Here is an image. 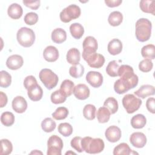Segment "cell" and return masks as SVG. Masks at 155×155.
<instances>
[{
  "label": "cell",
  "instance_id": "26",
  "mask_svg": "<svg viewBox=\"0 0 155 155\" xmlns=\"http://www.w3.org/2000/svg\"><path fill=\"white\" fill-rule=\"evenodd\" d=\"M74 87V84L73 81L69 79H65L62 82L59 90L67 97L73 93Z\"/></svg>",
  "mask_w": 155,
  "mask_h": 155
},
{
  "label": "cell",
  "instance_id": "37",
  "mask_svg": "<svg viewBox=\"0 0 155 155\" xmlns=\"http://www.w3.org/2000/svg\"><path fill=\"white\" fill-rule=\"evenodd\" d=\"M84 73V67L82 65L79 64L76 65H73L70 67V75L74 78H81Z\"/></svg>",
  "mask_w": 155,
  "mask_h": 155
},
{
  "label": "cell",
  "instance_id": "51",
  "mask_svg": "<svg viewBox=\"0 0 155 155\" xmlns=\"http://www.w3.org/2000/svg\"><path fill=\"white\" fill-rule=\"evenodd\" d=\"M7 96L5 93L0 91V106L1 108L4 107L7 104Z\"/></svg>",
  "mask_w": 155,
  "mask_h": 155
},
{
  "label": "cell",
  "instance_id": "6",
  "mask_svg": "<svg viewBox=\"0 0 155 155\" xmlns=\"http://www.w3.org/2000/svg\"><path fill=\"white\" fill-rule=\"evenodd\" d=\"M81 13L80 7L75 4H71L64 8L60 13V19L62 22L68 23L73 19L78 18Z\"/></svg>",
  "mask_w": 155,
  "mask_h": 155
},
{
  "label": "cell",
  "instance_id": "31",
  "mask_svg": "<svg viewBox=\"0 0 155 155\" xmlns=\"http://www.w3.org/2000/svg\"><path fill=\"white\" fill-rule=\"evenodd\" d=\"M131 153V150L126 143H120L117 145L113 150L114 155H129Z\"/></svg>",
  "mask_w": 155,
  "mask_h": 155
},
{
  "label": "cell",
  "instance_id": "13",
  "mask_svg": "<svg viewBox=\"0 0 155 155\" xmlns=\"http://www.w3.org/2000/svg\"><path fill=\"white\" fill-rule=\"evenodd\" d=\"M130 142L133 147L141 148L145 145L147 143V137L143 133L135 132L130 136Z\"/></svg>",
  "mask_w": 155,
  "mask_h": 155
},
{
  "label": "cell",
  "instance_id": "32",
  "mask_svg": "<svg viewBox=\"0 0 155 155\" xmlns=\"http://www.w3.org/2000/svg\"><path fill=\"white\" fill-rule=\"evenodd\" d=\"M96 107L92 104H87L83 109V115L87 120H93L96 116Z\"/></svg>",
  "mask_w": 155,
  "mask_h": 155
},
{
  "label": "cell",
  "instance_id": "36",
  "mask_svg": "<svg viewBox=\"0 0 155 155\" xmlns=\"http://www.w3.org/2000/svg\"><path fill=\"white\" fill-rule=\"evenodd\" d=\"M114 90L116 93L121 94L127 92L129 90H130V88L127 83L124 82L120 79H119L114 82Z\"/></svg>",
  "mask_w": 155,
  "mask_h": 155
},
{
  "label": "cell",
  "instance_id": "8",
  "mask_svg": "<svg viewBox=\"0 0 155 155\" xmlns=\"http://www.w3.org/2000/svg\"><path fill=\"white\" fill-rule=\"evenodd\" d=\"M63 141L57 135L50 136L47 141L48 155H61V150L63 148Z\"/></svg>",
  "mask_w": 155,
  "mask_h": 155
},
{
  "label": "cell",
  "instance_id": "44",
  "mask_svg": "<svg viewBox=\"0 0 155 155\" xmlns=\"http://www.w3.org/2000/svg\"><path fill=\"white\" fill-rule=\"evenodd\" d=\"M153 64L151 59H145L141 61L139 64V68L142 72H148L151 71L153 68Z\"/></svg>",
  "mask_w": 155,
  "mask_h": 155
},
{
  "label": "cell",
  "instance_id": "46",
  "mask_svg": "<svg viewBox=\"0 0 155 155\" xmlns=\"http://www.w3.org/2000/svg\"><path fill=\"white\" fill-rule=\"evenodd\" d=\"M82 137L80 136H76L73 138L71 140L70 144L72 148H73L74 150H76L78 152L81 153L83 151L82 145H81V140H82Z\"/></svg>",
  "mask_w": 155,
  "mask_h": 155
},
{
  "label": "cell",
  "instance_id": "28",
  "mask_svg": "<svg viewBox=\"0 0 155 155\" xmlns=\"http://www.w3.org/2000/svg\"><path fill=\"white\" fill-rule=\"evenodd\" d=\"M70 31L74 38L79 39L83 36L84 33V28L81 24L75 22L70 25Z\"/></svg>",
  "mask_w": 155,
  "mask_h": 155
},
{
  "label": "cell",
  "instance_id": "10",
  "mask_svg": "<svg viewBox=\"0 0 155 155\" xmlns=\"http://www.w3.org/2000/svg\"><path fill=\"white\" fill-rule=\"evenodd\" d=\"M82 45V57L96 53L98 47L97 40L94 37L91 36H87L85 38V39L83 41Z\"/></svg>",
  "mask_w": 155,
  "mask_h": 155
},
{
  "label": "cell",
  "instance_id": "40",
  "mask_svg": "<svg viewBox=\"0 0 155 155\" xmlns=\"http://www.w3.org/2000/svg\"><path fill=\"white\" fill-rule=\"evenodd\" d=\"M58 131L63 136L68 137V136H70L72 134L73 127L70 124H68L67 122L61 123L58 126Z\"/></svg>",
  "mask_w": 155,
  "mask_h": 155
},
{
  "label": "cell",
  "instance_id": "47",
  "mask_svg": "<svg viewBox=\"0 0 155 155\" xmlns=\"http://www.w3.org/2000/svg\"><path fill=\"white\" fill-rule=\"evenodd\" d=\"M37 81L36 78L33 76H27L24 81V86L26 90H28L29 87H30L31 85L37 84Z\"/></svg>",
  "mask_w": 155,
  "mask_h": 155
},
{
  "label": "cell",
  "instance_id": "17",
  "mask_svg": "<svg viewBox=\"0 0 155 155\" xmlns=\"http://www.w3.org/2000/svg\"><path fill=\"white\" fill-rule=\"evenodd\" d=\"M27 94L31 101H38L42 97L43 90L41 86L37 83L28 88L27 90Z\"/></svg>",
  "mask_w": 155,
  "mask_h": 155
},
{
  "label": "cell",
  "instance_id": "45",
  "mask_svg": "<svg viewBox=\"0 0 155 155\" xmlns=\"http://www.w3.org/2000/svg\"><path fill=\"white\" fill-rule=\"evenodd\" d=\"M24 22L26 24L32 25L35 24L38 21V15L34 12L27 13L24 16Z\"/></svg>",
  "mask_w": 155,
  "mask_h": 155
},
{
  "label": "cell",
  "instance_id": "42",
  "mask_svg": "<svg viewBox=\"0 0 155 155\" xmlns=\"http://www.w3.org/2000/svg\"><path fill=\"white\" fill-rule=\"evenodd\" d=\"M119 65L117 63L116 61H110L107 66L106 72L111 77H116L118 76V69Z\"/></svg>",
  "mask_w": 155,
  "mask_h": 155
},
{
  "label": "cell",
  "instance_id": "30",
  "mask_svg": "<svg viewBox=\"0 0 155 155\" xmlns=\"http://www.w3.org/2000/svg\"><path fill=\"white\" fill-rule=\"evenodd\" d=\"M141 54L145 59H154L155 58V47L153 44H148L141 49Z\"/></svg>",
  "mask_w": 155,
  "mask_h": 155
},
{
  "label": "cell",
  "instance_id": "52",
  "mask_svg": "<svg viewBox=\"0 0 155 155\" xmlns=\"http://www.w3.org/2000/svg\"><path fill=\"white\" fill-rule=\"evenodd\" d=\"M39 154V153H41V154H42L41 152H39V151H38V150H35V151H32L30 154Z\"/></svg>",
  "mask_w": 155,
  "mask_h": 155
},
{
  "label": "cell",
  "instance_id": "50",
  "mask_svg": "<svg viewBox=\"0 0 155 155\" xmlns=\"http://www.w3.org/2000/svg\"><path fill=\"white\" fill-rule=\"evenodd\" d=\"M122 2V0H105V3L109 7H118Z\"/></svg>",
  "mask_w": 155,
  "mask_h": 155
},
{
  "label": "cell",
  "instance_id": "11",
  "mask_svg": "<svg viewBox=\"0 0 155 155\" xmlns=\"http://www.w3.org/2000/svg\"><path fill=\"white\" fill-rule=\"evenodd\" d=\"M86 81L94 88H99L103 83V76L98 71H90L86 75Z\"/></svg>",
  "mask_w": 155,
  "mask_h": 155
},
{
  "label": "cell",
  "instance_id": "41",
  "mask_svg": "<svg viewBox=\"0 0 155 155\" xmlns=\"http://www.w3.org/2000/svg\"><path fill=\"white\" fill-rule=\"evenodd\" d=\"M68 109L64 107H60L57 108L55 111L52 113V116L56 120H63L68 116Z\"/></svg>",
  "mask_w": 155,
  "mask_h": 155
},
{
  "label": "cell",
  "instance_id": "4",
  "mask_svg": "<svg viewBox=\"0 0 155 155\" xmlns=\"http://www.w3.org/2000/svg\"><path fill=\"white\" fill-rule=\"evenodd\" d=\"M18 43L24 47H31L35 41V34L33 30L27 27H21L16 34Z\"/></svg>",
  "mask_w": 155,
  "mask_h": 155
},
{
  "label": "cell",
  "instance_id": "38",
  "mask_svg": "<svg viewBox=\"0 0 155 155\" xmlns=\"http://www.w3.org/2000/svg\"><path fill=\"white\" fill-rule=\"evenodd\" d=\"M12 82V76L6 71L2 70L0 71V86L2 88H7Z\"/></svg>",
  "mask_w": 155,
  "mask_h": 155
},
{
  "label": "cell",
  "instance_id": "29",
  "mask_svg": "<svg viewBox=\"0 0 155 155\" xmlns=\"http://www.w3.org/2000/svg\"><path fill=\"white\" fill-rule=\"evenodd\" d=\"M123 21L122 14L118 11H114L111 12L108 18V21L110 25L113 27L119 25Z\"/></svg>",
  "mask_w": 155,
  "mask_h": 155
},
{
  "label": "cell",
  "instance_id": "5",
  "mask_svg": "<svg viewBox=\"0 0 155 155\" xmlns=\"http://www.w3.org/2000/svg\"><path fill=\"white\" fill-rule=\"evenodd\" d=\"M39 78L44 86L48 90H51L55 87L59 81L57 74L48 68L42 69L39 72Z\"/></svg>",
  "mask_w": 155,
  "mask_h": 155
},
{
  "label": "cell",
  "instance_id": "49",
  "mask_svg": "<svg viewBox=\"0 0 155 155\" xmlns=\"http://www.w3.org/2000/svg\"><path fill=\"white\" fill-rule=\"evenodd\" d=\"M147 110L151 113H155V99L154 97H150L146 102Z\"/></svg>",
  "mask_w": 155,
  "mask_h": 155
},
{
  "label": "cell",
  "instance_id": "24",
  "mask_svg": "<svg viewBox=\"0 0 155 155\" xmlns=\"http://www.w3.org/2000/svg\"><path fill=\"white\" fill-rule=\"evenodd\" d=\"M146 123V117L142 114H137L134 116L131 119V125L133 128L136 129H140L143 128Z\"/></svg>",
  "mask_w": 155,
  "mask_h": 155
},
{
  "label": "cell",
  "instance_id": "20",
  "mask_svg": "<svg viewBox=\"0 0 155 155\" xmlns=\"http://www.w3.org/2000/svg\"><path fill=\"white\" fill-rule=\"evenodd\" d=\"M155 93V88L153 85H143L137 91H134V94L142 98L145 99V97L154 95Z\"/></svg>",
  "mask_w": 155,
  "mask_h": 155
},
{
  "label": "cell",
  "instance_id": "39",
  "mask_svg": "<svg viewBox=\"0 0 155 155\" xmlns=\"http://www.w3.org/2000/svg\"><path fill=\"white\" fill-rule=\"evenodd\" d=\"M13 150V145L12 142L6 139L1 140V154L8 155L10 154Z\"/></svg>",
  "mask_w": 155,
  "mask_h": 155
},
{
  "label": "cell",
  "instance_id": "48",
  "mask_svg": "<svg viewBox=\"0 0 155 155\" xmlns=\"http://www.w3.org/2000/svg\"><path fill=\"white\" fill-rule=\"evenodd\" d=\"M23 4L32 10H37L40 6V1H23Z\"/></svg>",
  "mask_w": 155,
  "mask_h": 155
},
{
  "label": "cell",
  "instance_id": "12",
  "mask_svg": "<svg viewBox=\"0 0 155 155\" xmlns=\"http://www.w3.org/2000/svg\"><path fill=\"white\" fill-rule=\"evenodd\" d=\"M120 129L115 125H112L107 128L105 136L108 141L114 143L117 142L121 137Z\"/></svg>",
  "mask_w": 155,
  "mask_h": 155
},
{
  "label": "cell",
  "instance_id": "33",
  "mask_svg": "<svg viewBox=\"0 0 155 155\" xmlns=\"http://www.w3.org/2000/svg\"><path fill=\"white\" fill-rule=\"evenodd\" d=\"M56 124L54 120L51 117H47L44 119L41 122V127L44 131L46 133H50L53 131L56 128Z\"/></svg>",
  "mask_w": 155,
  "mask_h": 155
},
{
  "label": "cell",
  "instance_id": "25",
  "mask_svg": "<svg viewBox=\"0 0 155 155\" xmlns=\"http://www.w3.org/2000/svg\"><path fill=\"white\" fill-rule=\"evenodd\" d=\"M139 7L140 10L147 13H151L153 15H155V1L142 0L140 1Z\"/></svg>",
  "mask_w": 155,
  "mask_h": 155
},
{
  "label": "cell",
  "instance_id": "27",
  "mask_svg": "<svg viewBox=\"0 0 155 155\" xmlns=\"http://www.w3.org/2000/svg\"><path fill=\"white\" fill-rule=\"evenodd\" d=\"M111 116V113L110 110L105 107H100L97 111L96 116L97 120L99 123H106L107 122Z\"/></svg>",
  "mask_w": 155,
  "mask_h": 155
},
{
  "label": "cell",
  "instance_id": "14",
  "mask_svg": "<svg viewBox=\"0 0 155 155\" xmlns=\"http://www.w3.org/2000/svg\"><path fill=\"white\" fill-rule=\"evenodd\" d=\"M23 58L19 54L11 55L6 61L7 67L12 70H16L20 68L23 65Z\"/></svg>",
  "mask_w": 155,
  "mask_h": 155
},
{
  "label": "cell",
  "instance_id": "18",
  "mask_svg": "<svg viewBox=\"0 0 155 155\" xmlns=\"http://www.w3.org/2000/svg\"><path fill=\"white\" fill-rule=\"evenodd\" d=\"M43 56L45 61L49 62L56 61L59 58V51L56 47L49 45L47 46L43 51Z\"/></svg>",
  "mask_w": 155,
  "mask_h": 155
},
{
  "label": "cell",
  "instance_id": "22",
  "mask_svg": "<svg viewBox=\"0 0 155 155\" xmlns=\"http://www.w3.org/2000/svg\"><path fill=\"white\" fill-rule=\"evenodd\" d=\"M107 50L109 53L112 55L118 54L122 50V43L118 39H113L109 42Z\"/></svg>",
  "mask_w": 155,
  "mask_h": 155
},
{
  "label": "cell",
  "instance_id": "3",
  "mask_svg": "<svg viewBox=\"0 0 155 155\" xmlns=\"http://www.w3.org/2000/svg\"><path fill=\"white\" fill-rule=\"evenodd\" d=\"M118 76L120 79L127 84L130 88H134L137 85L138 76L134 73L133 68L128 65H122L118 69Z\"/></svg>",
  "mask_w": 155,
  "mask_h": 155
},
{
  "label": "cell",
  "instance_id": "15",
  "mask_svg": "<svg viewBox=\"0 0 155 155\" xmlns=\"http://www.w3.org/2000/svg\"><path fill=\"white\" fill-rule=\"evenodd\" d=\"M90 89L84 84H79L74 87L73 94L79 100H85L90 96Z\"/></svg>",
  "mask_w": 155,
  "mask_h": 155
},
{
  "label": "cell",
  "instance_id": "2",
  "mask_svg": "<svg viewBox=\"0 0 155 155\" xmlns=\"http://www.w3.org/2000/svg\"><path fill=\"white\" fill-rule=\"evenodd\" d=\"M81 145L83 151L89 154H97L102 152L105 147L104 142L100 138H92L89 136L82 139Z\"/></svg>",
  "mask_w": 155,
  "mask_h": 155
},
{
  "label": "cell",
  "instance_id": "35",
  "mask_svg": "<svg viewBox=\"0 0 155 155\" xmlns=\"http://www.w3.org/2000/svg\"><path fill=\"white\" fill-rule=\"evenodd\" d=\"M1 121L4 125L10 127L15 122V116L12 112L5 111L1 114Z\"/></svg>",
  "mask_w": 155,
  "mask_h": 155
},
{
  "label": "cell",
  "instance_id": "21",
  "mask_svg": "<svg viewBox=\"0 0 155 155\" xmlns=\"http://www.w3.org/2000/svg\"><path fill=\"white\" fill-rule=\"evenodd\" d=\"M8 15L13 19H19L23 13L22 7L17 3H13L8 8Z\"/></svg>",
  "mask_w": 155,
  "mask_h": 155
},
{
  "label": "cell",
  "instance_id": "43",
  "mask_svg": "<svg viewBox=\"0 0 155 155\" xmlns=\"http://www.w3.org/2000/svg\"><path fill=\"white\" fill-rule=\"evenodd\" d=\"M51 101L54 104L64 103L67 99V97L61 92L60 90H56L51 94Z\"/></svg>",
  "mask_w": 155,
  "mask_h": 155
},
{
  "label": "cell",
  "instance_id": "34",
  "mask_svg": "<svg viewBox=\"0 0 155 155\" xmlns=\"http://www.w3.org/2000/svg\"><path fill=\"white\" fill-rule=\"evenodd\" d=\"M104 106L107 107L110 111L111 114H114L118 110V103L117 100L113 97H108L104 103Z\"/></svg>",
  "mask_w": 155,
  "mask_h": 155
},
{
  "label": "cell",
  "instance_id": "9",
  "mask_svg": "<svg viewBox=\"0 0 155 155\" xmlns=\"http://www.w3.org/2000/svg\"><path fill=\"white\" fill-rule=\"evenodd\" d=\"M82 58L87 62L88 65L91 68H99L102 67L105 63L104 56L101 54L96 53L83 56Z\"/></svg>",
  "mask_w": 155,
  "mask_h": 155
},
{
  "label": "cell",
  "instance_id": "23",
  "mask_svg": "<svg viewBox=\"0 0 155 155\" xmlns=\"http://www.w3.org/2000/svg\"><path fill=\"white\" fill-rule=\"evenodd\" d=\"M67 39L66 31L61 28L54 29L51 33V39L56 44H61Z\"/></svg>",
  "mask_w": 155,
  "mask_h": 155
},
{
  "label": "cell",
  "instance_id": "19",
  "mask_svg": "<svg viewBox=\"0 0 155 155\" xmlns=\"http://www.w3.org/2000/svg\"><path fill=\"white\" fill-rule=\"evenodd\" d=\"M66 59L68 63L73 65L79 64L81 59V53L79 50L76 48H70L67 53Z\"/></svg>",
  "mask_w": 155,
  "mask_h": 155
},
{
  "label": "cell",
  "instance_id": "7",
  "mask_svg": "<svg viewBox=\"0 0 155 155\" xmlns=\"http://www.w3.org/2000/svg\"><path fill=\"white\" fill-rule=\"evenodd\" d=\"M122 102L124 108L129 114L133 113L139 110L142 103L140 99L136 97L132 94H127L125 95Z\"/></svg>",
  "mask_w": 155,
  "mask_h": 155
},
{
  "label": "cell",
  "instance_id": "16",
  "mask_svg": "<svg viewBox=\"0 0 155 155\" xmlns=\"http://www.w3.org/2000/svg\"><path fill=\"white\" fill-rule=\"evenodd\" d=\"M13 110L18 113H23L27 108V102L24 97L21 96H16L12 101Z\"/></svg>",
  "mask_w": 155,
  "mask_h": 155
},
{
  "label": "cell",
  "instance_id": "1",
  "mask_svg": "<svg viewBox=\"0 0 155 155\" xmlns=\"http://www.w3.org/2000/svg\"><path fill=\"white\" fill-rule=\"evenodd\" d=\"M152 24L150 21L146 18H140L136 22L135 35L140 42L148 41L151 36Z\"/></svg>",
  "mask_w": 155,
  "mask_h": 155
},
{
  "label": "cell",
  "instance_id": "53",
  "mask_svg": "<svg viewBox=\"0 0 155 155\" xmlns=\"http://www.w3.org/2000/svg\"><path fill=\"white\" fill-rule=\"evenodd\" d=\"M70 154H75L74 153H73V152H70H70H67V153H65V154H70Z\"/></svg>",
  "mask_w": 155,
  "mask_h": 155
}]
</instances>
